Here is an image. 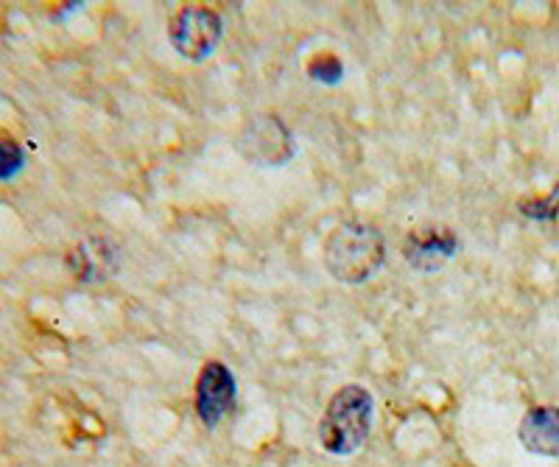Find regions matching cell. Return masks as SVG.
Segmentation results:
<instances>
[{
  "label": "cell",
  "instance_id": "6da1fadb",
  "mask_svg": "<svg viewBox=\"0 0 559 467\" xmlns=\"http://www.w3.org/2000/svg\"><path fill=\"white\" fill-rule=\"evenodd\" d=\"M322 261L338 283H364L386 261V243L372 225L344 221L324 241Z\"/></svg>",
  "mask_w": 559,
  "mask_h": 467
},
{
  "label": "cell",
  "instance_id": "7a4b0ae2",
  "mask_svg": "<svg viewBox=\"0 0 559 467\" xmlns=\"http://www.w3.org/2000/svg\"><path fill=\"white\" fill-rule=\"evenodd\" d=\"M372 409H376V404H372V395H369L367 386H342L331 397L322 422H319L322 448L333 456L356 454L367 442L369 429H372Z\"/></svg>",
  "mask_w": 559,
  "mask_h": 467
},
{
  "label": "cell",
  "instance_id": "3957f363",
  "mask_svg": "<svg viewBox=\"0 0 559 467\" xmlns=\"http://www.w3.org/2000/svg\"><path fill=\"white\" fill-rule=\"evenodd\" d=\"M236 146L249 163L263 168L286 166L294 152H297L292 129L283 123V118L272 116V112L249 118L241 132H238Z\"/></svg>",
  "mask_w": 559,
  "mask_h": 467
},
{
  "label": "cell",
  "instance_id": "277c9868",
  "mask_svg": "<svg viewBox=\"0 0 559 467\" xmlns=\"http://www.w3.org/2000/svg\"><path fill=\"white\" fill-rule=\"evenodd\" d=\"M222 14L207 7H182L168 23V39L179 57L202 62L222 43Z\"/></svg>",
  "mask_w": 559,
  "mask_h": 467
},
{
  "label": "cell",
  "instance_id": "5b68a950",
  "mask_svg": "<svg viewBox=\"0 0 559 467\" xmlns=\"http://www.w3.org/2000/svg\"><path fill=\"white\" fill-rule=\"evenodd\" d=\"M236 404V378L222 361H207L197 378V415L202 426L216 429Z\"/></svg>",
  "mask_w": 559,
  "mask_h": 467
},
{
  "label": "cell",
  "instance_id": "8992f818",
  "mask_svg": "<svg viewBox=\"0 0 559 467\" xmlns=\"http://www.w3.org/2000/svg\"><path fill=\"white\" fill-rule=\"evenodd\" d=\"M459 250V238L451 227L428 225L417 227L403 241V258L412 270L417 272H437L442 270Z\"/></svg>",
  "mask_w": 559,
  "mask_h": 467
},
{
  "label": "cell",
  "instance_id": "52a82bcc",
  "mask_svg": "<svg viewBox=\"0 0 559 467\" xmlns=\"http://www.w3.org/2000/svg\"><path fill=\"white\" fill-rule=\"evenodd\" d=\"M518 440L534 456L559 459V406H534L518 429Z\"/></svg>",
  "mask_w": 559,
  "mask_h": 467
},
{
  "label": "cell",
  "instance_id": "ba28073f",
  "mask_svg": "<svg viewBox=\"0 0 559 467\" xmlns=\"http://www.w3.org/2000/svg\"><path fill=\"white\" fill-rule=\"evenodd\" d=\"M115 266H118V252L107 238H87L68 255V270L82 283L107 280Z\"/></svg>",
  "mask_w": 559,
  "mask_h": 467
},
{
  "label": "cell",
  "instance_id": "9c48e42d",
  "mask_svg": "<svg viewBox=\"0 0 559 467\" xmlns=\"http://www.w3.org/2000/svg\"><path fill=\"white\" fill-rule=\"evenodd\" d=\"M308 76L319 84H338L344 76V64L336 53L322 51L308 59Z\"/></svg>",
  "mask_w": 559,
  "mask_h": 467
},
{
  "label": "cell",
  "instance_id": "30bf717a",
  "mask_svg": "<svg viewBox=\"0 0 559 467\" xmlns=\"http://www.w3.org/2000/svg\"><path fill=\"white\" fill-rule=\"evenodd\" d=\"M518 211L523 216L534 218V221H551V218L559 216V185L551 188V193L543 199H523Z\"/></svg>",
  "mask_w": 559,
  "mask_h": 467
},
{
  "label": "cell",
  "instance_id": "8fae6325",
  "mask_svg": "<svg viewBox=\"0 0 559 467\" xmlns=\"http://www.w3.org/2000/svg\"><path fill=\"white\" fill-rule=\"evenodd\" d=\"M26 154L12 137H0V180H14L23 171Z\"/></svg>",
  "mask_w": 559,
  "mask_h": 467
}]
</instances>
